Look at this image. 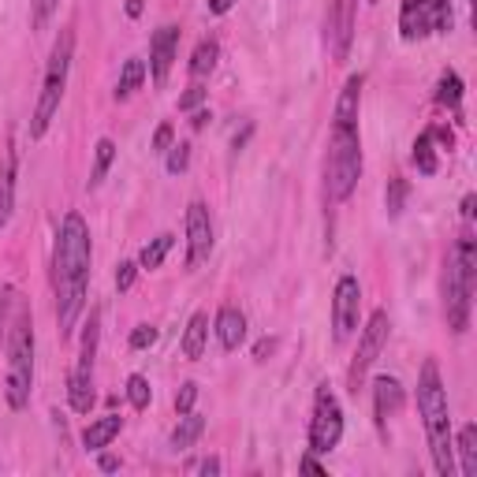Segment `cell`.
<instances>
[{
  "mask_svg": "<svg viewBox=\"0 0 477 477\" xmlns=\"http://www.w3.org/2000/svg\"><path fill=\"white\" fill-rule=\"evenodd\" d=\"M90 227L82 213H68L56 227L53 246V292H56V325L60 336H71L82 309H86V287H90Z\"/></svg>",
  "mask_w": 477,
  "mask_h": 477,
  "instance_id": "1",
  "label": "cell"
},
{
  "mask_svg": "<svg viewBox=\"0 0 477 477\" xmlns=\"http://www.w3.org/2000/svg\"><path fill=\"white\" fill-rule=\"evenodd\" d=\"M418 414L429 437V455H432V470L440 477L455 473V448H451V410H448V388L440 381V366L437 358H425L418 373Z\"/></svg>",
  "mask_w": 477,
  "mask_h": 477,
  "instance_id": "2",
  "label": "cell"
},
{
  "mask_svg": "<svg viewBox=\"0 0 477 477\" xmlns=\"http://www.w3.org/2000/svg\"><path fill=\"white\" fill-rule=\"evenodd\" d=\"M4 350H8V369H4V399L12 410H27L30 407V391H34V321L30 309L19 302L15 317L4 332Z\"/></svg>",
  "mask_w": 477,
  "mask_h": 477,
  "instance_id": "3",
  "label": "cell"
},
{
  "mask_svg": "<svg viewBox=\"0 0 477 477\" xmlns=\"http://www.w3.org/2000/svg\"><path fill=\"white\" fill-rule=\"evenodd\" d=\"M448 273H444V314H448V328L455 336H463L470 328V299L477 287V243L470 235H463L455 243V251L448 254Z\"/></svg>",
  "mask_w": 477,
  "mask_h": 477,
  "instance_id": "4",
  "label": "cell"
},
{
  "mask_svg": "<svg viewBox=\"0 0 477 477\" xmlns=\"http://www.w3.org/2000/svg\"><path fill=\"white\" fill-rule=\"evenodd\" d=\"M362 179V138L358 127H340L332 123L328 131V153H325V198L347 201Z\"/></svg>",
  "mask_w": 477,
  "mask_h": 477,
  "instance_id": "5",
  "label": "cell"
},
{
  "mask_svg": "<svg viewBox=\"0 0 477 477\" xmlns=\"http://www.w3.org/2000/svg\"><path fill=\"white\" fill-rule=\"evenodd\" d=\"M71 56H75V34H71V30H60L56 45H53V53H49L45 78H41V94H37L34 116H30V138H45L53 116L60 112V101H64V90H68Z\"/></svg>",
  "mask_w": 477,
  "mask_h": 477,
  "instance_id": "6",
  "label": "cell"
},
{
  "mask_svg": "<svg viewBox=\"0 0 477 477\" xmlns=\"http://www.w3.org/2000/svg\"><path fill=\"white\" fill-rule=\"evenodd\" d=\"M97 343H101V309L94 306L86 325H82V340H78V358L68 377V403L75 414H90L94 410V366H97Z\"/></svg>",
  "mask_w": 477,
  "mask_h": 477,
  "instance_id": "7",
  "label": "cell"
},
{
  "mask_svg": "<svg viewBox=\"0 0 477 477\" xmlns=\"http://www.w3.org/2000/svg\"><path fill=\"white\" fill-rule=\"evenodd\" d=\"M343 440V407L328 384H317L314 391V418H309V451L328 455Z\"/></svg>",
  "mask_w": 477,
  "mask_h": 477,
  "instance_id": "8",
  "label": "cell"
},
{
  "mask_svg": "<svg viewBox=\"0 0 477 477\" xmlns=\"http://www.w3.org/2000/svg\"><path fill=\"white\" fill-rule=\"evenodd\" d=\"M388 336H391V321H388V309H373L362 336H358V350L350 358V369H347V388L358 396V388L366 384V373L373 369V362L381 358V350L388 347Z\"/></svg>",
  "mask_w": 477,
  "mask_h": 477,
  "instance_id": "9",
  "label": "cell"
},
{
  "mask_svg": "<svg viewBox=\"0 0 477 477\" xmlns=\"http://www.w3.org/2000/svg\"><path fill=\"white\" fill-rule=\"evenodd\" d=\"M358 321H362V284L358 276L343 273L332 287V332H336V340L343 343L358 328Z\"/></svg>",
  "mask_w": 477,
  "mask_h": 477,
  "instance_id": "10",
  "label": "cell"
},
{
  "mask_svg": "<svg viewBox=\"0 0 477 477\" xmlns=\"http://www.w3.org/2000/svg\"><path fill=\"white\" fill-rule=\"evenodd\" d=\"M350 41H355V0H332L325 12V49L336 64L350 56Z\"/></svg>",
  "mask_w": 477,
  "mask_h": 477,
  "instance_id": "11",
  "label": "cell"
},
{
  "mask_svg": "<svg viewBox=\"0 0 477 477\" xmlns=\"http://www.w3.org/2000/svg\"><path fill=\"white\" fill-rule=\"evenodd\" d=\"M213 251V220H210V205L191 201L186 205V268H194L201 261H210Z\"/></svg>",
  "mask_w": 477,
  "mask_h": 477,
  "instance_id": "12",
  "label": "cell"
},
{
  "mask_svg": "<svg viewBox=\"0 0 477 477\" xmlns=\"http://www.w3.org/2000/svg\"><path fill=\"white\" fill-rule=\"evenodd\" d=\"M176 53H179V27H176V23H160V27L153 30V37H150V68H146L157 90L169 86Z\"/></svg>",
  "mask_w": 477,
  "mask_h": 477,
  "instance_id": "13",
  "label": "cell"
},
{
  "mask_svg": "<svg viewBox=\"0 0 477 477\" xmlns=\"http://www.w3.org/2000/svg\"><path fill=\"white\" fill-rule=\"evenodd\" d=\"M403 410V384L396 377H377L373 381V418H377V429L388 432V422Z\"/></svg>",
  "mask_w": 477,
  "mask_h": 477,
  "instance_id": "14",
  "label": "cell"
},
{
  "mask_svg": "<svg viewBox=\"0 0 477 477\" xmlns=\"http://www.w3.org/2000/svg\"><path fill=\"white\" fill-rule=\"evenodd\" d=\"M213 332L224 350H239L243 340H246V314L239 306H220L217 309V321H213Z\"/></svg>",
  "mask_w": 477,
  "mask_h": 477,
  "instance_id": "15",
  "label": "cell"
},
{
  "mask_svg": "<svg viewBox=\"0 0 477 477\" xmlns=\"http://www.w3.org/2000/svg\"><path fill=\"white\" fill-rule=\"evenodd\" d=\"M362 86H366V78H362V75H350V78L343 82L340 101H336V112H332V123H340V127H358Z\"/></svg>",
  "mask_w": 477,
  "mask_h": 477,
  "instance_id": "16",
  "label": "cell"
},
{
  "mask_svg": "<svg viewBox=\"0 0 477 477\" xmlns=\"http://www.w3.org/2000/svg\"><path fill=\"white\" fill-rule=\"evenodd\" d=\"M429 34H432V27H429L425 0H403L399 4V37L403 41H422Z\"/></svg>",
  "mask_w": 477,
  "mask_h": 477,
  "instance_id": "17",
  "label": "cell"
},
{
  "mask_svg": "<svg viewBox=\"0 0 477 477\" xmlns=\"http://www.w3.org/2000/svg\"><path fill=\"white\" fill-rule=\"evenodd\" d=\"M123 429V418L119 414H105V418H94L86 429H82V448L86 451H105Z\"/></svg>",
  "mask_w": 477,
  "mask_h": 477,
  "instance_id": "18",
  "label": "cell"
},
{
  "mask_svg": "<svg viewBox=\"0 0 477 477\" xmlns=\"http://www.w3.org/2000/svg\"><path fill=\"white\" fill-rule=\"evenodd\" d=\"M205 343H210V314L194 309L191 321H186V332H183V358L198 362L205 355Z\"/></svg>",
  "mask_w": 477,
  "mask_h": 477,
  "instance_id": "19",
  "label": "cell"
},
{
  "mask_svg": "<svg viewBox=\"0 0 477 477\" xmlns=\"http://www.w3.org/2000/svg\"><path fill=\"white\" fill-rule=\"evenodd\" d=\"M437 105H444V109H451L455 112V119L463 123V78H459V71H440V78H437Z\"/></svg>",
  "mask_w": 477,
  "mask_h": 477,
  "instance_id": "20",
  "label": "cell"
},
{
  "mask_svg": "<svg viewBox=\"0 0 477 477\" xmlns=\"http://www.w3.org/2000/svg\"><path fill=\"white\" fill-rule=\"evenodd\" d=\"M15 150L0 160V227H4L12 220V210H15Z\"/></svg>",
  "mask_w": 477,
  "mask_h": 477,
  "instance_id": "21",
  "label": "cell"
},
{
  "mask_svg": "<svg viewBox=\"0 0 477 477\" xmlns=\"http://www.w3.org/2000/svg\"><path fill=\"white\" fill-rule=\"evenodd\" d=\"M217 60H220V41L217 37H201L194 45V53H191V64H186V68H191V78L201 82L205 75H213Z\"/></svg>",
  "mask_w": 477,
  "mask_h": 477,
  "instance_id": "22",
  "label": "cell"
},
{
  "mask_svg": "<svg viewBox=\"0 0 477 477\" xmlns=\"http://www.w3.org/2000/svg\"><path fill=\"white\" fill-rule=\"evenodd\" d=\"M172 246H176V235H172V232H160L157 239H150L146 246H142L138 268H142V273H157V268L164 265V258L172 254Z\"/></svg>",
  "mask_w": 477,
  "mask_h": 477,
  "instance_id": "23",
  "label": "cell"
},
{
  "mask_svg": "<svg viewBox=\"0 0 477 477\" xmlns=\"http://www.w3.org/2000/svg\"><path fill=\"white\" fill-rule=\"evenodd\" d=\"M205 432V418L201 414H179V425L172 429V451H191L198 444V437Z\"/></svg>",
  "mask_w": 477,
  "mask_h": 477,
  "instance_id": "24",
  "label": "cell"
},
{
  "mask_svg": "<svg viewBox=\"0 0 477 477\" xmlns=\"http://www.w3.org/2000/svg\"><path fill=\"white\" fill-rule=\"evenodd\" d=\"M451 448L459 451L463 477H477V425H463L459 429V440H451Z\"/></svg>",
  "mask_w": 477,
  "mask_h": 477,
  "instance_id": "25",
  "label": "cell"
},
{
  "mask_svg": "<svg viewBox=\"0 0 477 477\" xmlns=\"http://www.w3.org/2000/svg\"><path fill=\"white\" fill-rule=\"evenodd\" d=\"M414 169H418L422 176H437V169H440V160H437V142H432V135H429V127L414 138Z\"/></svg>",
  "mask_w": 477,
  "mask_h": 477,
  "instance_id": "26",
  "label": "cell"
},
{
  "mask_svg": "<svg viewBox=\"0 0 477 477\" xmlns=\"http://www.w3.org/2000/svg\"><path fill=\"white\" fill-rule=\"evenodd\" d=\"M146 82V60H138V56H131L127 64H123V71H119V82H116V101H127V97H135V90Z\"/></svg>",
  "mask_w": 477,
  "mask_h": 477,
  "instance_id": "27",
  "label": "cell"
},
{
  "mask_svg": "<svg viewBox=\"0 0 477 477\" xmlns=\"http://www.w3.org/2000/svg\"><path fill=\"white\" fill-rule=\"evenodd\" d=\"M112 160H116V142L112 138H97V146H94V169H90V186L105 183Z\"/></svg>",
  "mask_w": 477,
  "mask_h": 477,
  "instance_id": "28",
  "label": "cell"
},
{
  "mask_svg": "<svg viewBox=\"0 0 477 477\" xmlns=\"http://www.w3.org/2000/svg\"><path fill=\"white\" fill-rule=\"evenodd\" d=\"M425 8H429V27H432V34H451V27H455L451 0H425Z\"/></svg>",
  "mask_w": 477,
  "mask_h": 477,
  "instance_id": "29",
  "label": "cell"
},
{
  "mask_svg": "<svg viewBox=\"0 0 477 477\" xmlns=\"http://www.w3.org/2000/svg\"><path fill=\"white\" fill-rule=\"evenodd\" d=\"M407 194H410V183H407L403 176H391V179H388V191H384V210H388V217H399V213H403Z\"/></svg>",
  "mask_w": 477,
  "mask_h": 477,
  "instance_id": "30",
  "label": "cell"
},
{
  "mask_svg": "<svg viewBox=\"0 0 477 477\" xmlns=\"http://www.w3.org/2000/svg\"><path fill=\"white\" fill-rule=\"evenodd\" d=\"M123 391H127V403H131L135 410H146V407L153 403V388H150V381L142 377V373H131V377H127V388H123Z\"/></svg>",
  "mask_w": 477,
  "mask_h": 477,
  "instance_id": "31",
  "label": "cell"
},
{
  "mask_svg": "<svg viewBox=\"0 0 477 477\" xmlns=\"http://www.w3.org/2000/svg\"><path fill=\"white\" fill-rule=\"evenodd\" d=\"M169 160H164V169H169V176H179L186 172V164H191V142H172V150L164 153Z\"/></svg>",
  "mask_w": 477,
  "mask_h": 477,
  "instance_id": "32",
  "label": "cell"
},
{
  "mask_svg": "<svg viewBox=\"0 0 477 477\" xmlns=\"http://www.w3.org/2000/svg\"><path fill=\"white\" fill-rule=\"evenodd\" d=\"M205 97H210V90L201 86V82H191L183 94H179V112H194L205 105Z\"/></svg>",
  "mask_w": 477,
  "mask_h": 477,
  "instance_id": "33",
  "label": "cell"
},
{
  "mask_svg": "<svg viewBox=\"0 0 477 477\" xmlns=\"http://www.w3.org/2000/svg\"><path fill=\"white\" fill-rule=\"evenodd\" d=\"M172 142H176V127H172V123H160V127L153 131V138H150V150L164 157L172 150Z\"/></svg>",
  "mask_w": 477,
  "mask_h": 477,
  "instance_id": "34",
  "label": "cell"
},
{
  "mask_svg": "<svg viewBox=\"0 0 477 477\" xmlns=\"http://www.w3.org/2000/svg\"><path fill=\"white\" fill-rule=\"evenodd\" d=\"M56 4L60 0H30V15H34V30H41L53 19V12H56Z\"/></svg>",
  "mask_w": 477,
  "mask_h": 477,
  "instance_id": "35",
  "label": "cell"
},
{
  "mask_svg": "<svg viewBox=\"0 0 477 477\" xmlns=\"http://www.w3.org/2000/svg\"><path fill=\"white\" fill-rule=\"evenodd\" d=\"M198 403V384L194 381H186L179 391H176V414H191Z\"/></svg>",
  "mask_w": 477,
  "mask_h": 477,
  "instance_id": "36",
  "label": "cell"
},
{
  "mask_svg": "<svg viewBox=\"0 0 477 477\" xmlns=\"http://www.w3.org/2000/svg\"><path fill=\"white\" fill-rule=\"evenodd\" d=\"M135 276H138V261H119L116 265V292H131Z\"/></svg>",
  "mask_w": 477,
  "mask_h": 477,
  "instance_id": "37",
  "label": "cell"
},
{
  "mask_svg": "<svg viewBox=\"0 0 477 477\" xmlns=\"http://www.w3.org/2000/svg\"><path fill=\"white\" fill-rule=\"evenodd\" d=\"M131 350H146V347H153L157 343V328L153 325H138L135 332H131Z\"/></svg>",
  "mask_w": 477,
  "mask_h": 477,
  "instance_id": "38",
  "label": "cell"
},
{
  "mask_svg": "<svg viewBox=\"0 0 477 477\" xmlns=\"http://www.w3.org/2000/svg\"><path fill=\"white\" fill-rule=\"evenodd\" d=\"M15 302V287H4V292H0V332H8V306Z\"/></svg>",
  "mask_w": 477,
  "mask_h": 477,
  "instance_id": "39",
  "label": "cell"
},
{
  "mask_svg": "<svg viewBox=\"0 0 477 477\" xmlns=\"http://www.w3.org/2000/svg\"><path fill=\"white\" fill-rule=\"evenodd\" d=\"M191 473H205V477H217V473H220V459H217V455H210V459L194 463V466H191Z\"/></svg>",
  "mask_w": 477,
  "mask_h": 477,
  "instance_id": "40",
  "label": "cell"
},
{
  "mask_svg": "<svg viewBox=\"0 0 477 477\" xmlns=\"http://www.w3.org/2000/svg\"><path fill=\"white\" fill-rule=\"evenodd\" d=\"M429 135H432V142H440V150H455V135L448 131V127H429Z\"/></svg>",
  "mask_w": 477,
  "mask_h": 477,
  "instance_id": "41",
  "label": "cell"
},
{
  "mask_svg": "<svg viewBox=\"0 0 477 477\" xmlns=\"http://www.w3.org/2000/svg\"><path fill=\"white\" fill-rule=\"evenodd\" d=\"M273 350H276V340H258V347H254V358H258V362H265L268 355H273Z\"/></svg>",
  "mask_w": 477,
  "mask_h": 477,
  "instance_id": "42",
  "label": "cell"
},
{
  "mask_svg": "<svg viewBox=\"0 0 477 477\" xmlns=\"http://www.w3.org/2000/svg\"><path fill=\"white\" fill-rule=\"evenodd\" d=\"M235 8V0H210V15H227Z\"/></svg>",
  "mask_w": 477,
  "mask_h": 477,
  "instance_id": "43",
  "label": "cell"
},
{
  "mask_svg": "<svg viewBox=\"0 0 477 477\" xmlns=\"http://www.w3.org/2000/svg\"><path fill=\"white\" fill-rule=\"evenodd\" d=\"M97 466H101V473H116L119 470V459H116V455H101Z\"/></svg>",
  "mask_w": 477,
  "mask_h": 477,
  "instance_id": "44",
  "label": "cell"
},
{
  "mask_svg": "<svg viewBox=\"0 0 477 477\" xmlns=\"http://www.w3.org/2000/svg\"><path fill=\"white\" fill-rule=\"evenodd\" d=\"M299 470H306V473H325V466H321V463L314 459V451H309V455H306V459L299 463Z\"/></svg>",
  "mask_w": 477,
  "mask_h": 477,
  "instance_id": "45",
  "label": "cell"
},
{
  "mask_svg": "<svg viewBox=\"0 0 477 477\" xmlns=\"http://www.w3.org/2000/svg\"><path fill=\"white\" fill-rule=\"evenodd\" d=\"M210 119H213V116H210V109H194V116H191V127H194V131H201Z\"/></svg>",
  "mask_w": 477,
  "mask_h": 477,
  "instance_id": "46",
  "label": "cell"
},
{
  "mask_svg": "<svg viewBox=\"0 0 477 477\" xmlns=\"http://www.w3.org/2000/svg\"><path fill=\"white\" fill-rule=\"evenodd\" d=\"M123 12H127V19H138L142 12H146V0H127V4H123Z\"/></svg>",
  "mask_w": 477,
  "mask_h": 477,
  "instance_id": "47",
  "label": "cell"
},
{
  "mask_svg": "<svg viewBox=\"0 0 477 477\" xmlns=\"http://www.w3.org/2000/svg\"><path fill=\"white\" fill-rule=\"evenodd\" d=\"M473 205H477V198L466 194V198H463V220H473Z\"/></svg>",
  "mask_w": 477,
  "mask_h": 477,
  "instance_id": "48",
  "label": "cell"
}]
</instances>
